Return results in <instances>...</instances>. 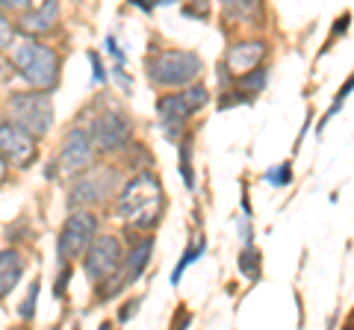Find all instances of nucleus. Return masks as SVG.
I'll list each match as a JSON object with an SVG mask.
<instances>
[{
	"mask_svg": "<svg viewBox=\"0 0 354 330\" xmlns=\"http://www.w3.org/2000/svg\"><path fill=\"white\" fill-rule=\"evenodd\" d=\"M59 21V0H44L39 9H27L24 15L18 21V30L24 36H44L57 27Z\"/></svg>",
	"mask_w": 354,
	"mask_h": 330,
	"instance_id": "nucleus-12",
	"label": "nucleus"
},
{
	"mask_svg": "<svg viewBox=\"0 0 354 330\" xmlns=\"http://www.w3.org/2000/svg\"><path fill=\"white\" fill-rule=\"evenodd\" d=\"M21 274H24V260L15 251H0V301L18 286Z\"/></svg>",
	"mask_w": 354,
	"mask_h": 330,
	"instance_id": "nucleus-14",
	"label": "nucleus"
},
{
	"mask_svg": "<svg viewBox=\"0 0 354 330\" xmlns=\"http://www.w3.org/2000/svg\"><path fill=\"white\" fill-rule=\"evenodd\" d=\"M9 41H12V24L3 18V12H0V50H3Z\"/></svg>",
	"mask_w": 354,
	"mask_h": 330,
	"instance_id": "nucleus-23",
	"label": "nucleus"
},
{
	"mask_svg": "<svg viewBox=\"0 0 354 330\" xmlns=\"http://www.w3.org/2000/svg\"><path fill=\"white\" fill-rule=\"evenodd\" d=\"M165 210V192L153 174H136L118 197V215L130 227H153Z\"/></svg>",
	"mask_w": 354,
	"mask_h": 330,
	"instance_id": "nucleus-1",
	"label": "nucleus"
},
{
	"mask_svg": "<svg viewBox=\"0 0 354 330\" xmlns=\"http://www.w3.org/2000/svg\"><path fill=\"white\" fill-rule=\"evenodd\" d=\"M136 304H139V301H130V307H124V310H121V322H127L130 316H136V310H139Z\"/></svg>",
	"mask_w": 354,
	"mask_h": 330,
	"instance_id": "nucleus-24",
	"label": "nucleus"
},
{
	"mask_svg": "<svg viewBox=\"0 0 354 330\" xmlns=\"http://www.w3.org/2000/svg\"><path fill=\"white\" fill-rule=\"evenodd\" d=\"M9 121H15L18 127H24L32 136H44L53 124V104L50 92H21L9 97Z\"/></svg>",
	"mask_w": 354,
	"mask_h": 330,
	"instance_id": "nucleus-3",
	"label": "nucleus"
},
{
	"mask_svg": "<svg viewBox=\"0 0 354 330\" xmlns=\"http://www.w3.org/2000/svg\"><path fill=\"white\" fill-rule=\"evenodd\" d=\"M32 3H36V0H0V9H3V12H27Z\"/></svg>",
	"mask_w": 354,
	"mask_h": 330,
	"instance_id": "nucleus-20",
	"label": "nucleus"
},
{
	"mask_svg": "<svg viewBox=\"0 0 354 330\" xmlns=\"http://www.w3.org/2000/svg\"><path fill=\"white\" fill-rule=\"evenodd\" d=\"M118 183V174L115 168H106V165H97V168H88L80 180L71 186V195H68V206L71 210H86V206L92 204H101L106 201L109 195H113Z\"/></svg>",
	"mask_w": 354,
	"mask_h": 330,
	"instance_id": "nucleus-6",
	"label": "nucleus"
},
{
	"mask_svg": "<svg viewBox=\"0 0 354 330\" xmlns=\"http://www.w3.org/2000/svg\"><path fill=\"white\" fill-rule=\"evenodd\" d=\"M36 298H39V280L30 286V292H27V298H24V307H21V316L30 318L32 316V307H36Z\"/></svg>",
	"mask_w": 354,
	"mask_h": 330,
	"instance_id": "nucleus-22",
	"label": "nucleus"
},
{
	"mask_svg": "<svg viewBox=\"0 0 354 330\" xmlns=\"http://www.w3.org/2000/svg\"><path fill=\"white\" fill-rule=\"evenodd\" d=\"M227 9H234V12H251V9L260 6V0H221Z\"/></svg>",
	"mask_w": 354,
	"mask_h": 330,
	"instance_id": "nucleus-21",
	"label": "nucleus"
},
{
	"mask_svg": "<svg viewBox=\"0 0 354 330\" xmlns=\"http://www.w3.org/2000/svg\"><path fill=\"white\" fill-rule=\"evenodd\" d=\"M130 133H133L130 121L121 115V113H104V115H97L95 124H92V142H95V148L97 151H106V153L127 148Z\"/></svg>",
	"mask_w": 354,
	"mask_h": 330,
	"instance_id": "nucleus-10",
	"label": "nucleus"
},
{
	"mask_svg": "<svg viewBox=\"0 0 354 330\" xmlns=\"http://www.w3.org/2000/svg\"><path fill=\"white\" fill-rule=\"evenodd\" d=\"M95 157V142H92V133L86 130H71L68 136L62 142V151H59V174H74V171H83L88 162Z\"/></svg>",
	"mask_w": 354,
	"mask_h": 330,
	"instance_id": "nucleus-11",
	"label": "nucleus"
},
{
	"mask_svg": "<svg viewBox=\"0 0 354 330\" xmlns=\"http://www.w3.org/2000/svg\"><path fill=\"white\" fill-rule=\"evenodd\" d=\"M12 62L18 74L32 86V89L41 92H53L59 83V57L53 53L48 45H39V41H21L12 50Z\"/></svg>",
	"mask_w": 354,
	"mask_h": 330,
	"instance_id": "nucleus-2",
	"label": "nucleus"
},
{
	"mask_svg": "<svg viewBox=\"0 0 354 330\" xmlns=\"http://www.w3.org/2000/svg\"><path fill=\"white\" fill-rule=\"evenodd\" d=\"M201 57L189 50H165L148 59V77L157 86H186L201 74Z\"/></svg>",
	"mask_w": 354,
	"mask_h": 330,
	"instance_id": "nucleus-4",
	"label": "nucleus"
},
{
	"mask_svg": "<svg viewBox=\"0 0 354 330\" xmlns=\"http://www.w3.org/2000/svg\"><path fill=\"white\" fill-rule=\"evenodd\" d=\"M239 269H242V274H248L251 280H257V278H260V254H257V251L251 248V242H248V248L242 251Z\"/></svg>",
	"mask_w": 354,
	"mask_h": 330,
	"instance_id": "nucleus-16",
	"label": "nucleus"
},
{
	"mask_svg": "<svg viewBox=\"0 0 354 330\" xmlns=\"http://www.w3.org/2000/svg\"><path fill=\"white\" fill-rule=\"evenodd\" d=\"M204 248H207V242H204V236H201V242H195V245H189L186 248V254H183V260L177 262V269H174V274H171V283H177L183 278V271H186V266H192V262L204 254Z\"/></svg>",
	"mask_w": 354,
	"mask_h": 330,
	"instance_id": "nucleus-15",
	"label": "nucleus"
},
{
	"mask_svg": "<svg viewBox=\"0 0 354 330\" xmlns=\"http://www.w3.org/2000/svg\"><path fill=\"white\" fill-rule=\"evenodd\" d=\"M189 153H192V145L189 142H183L180 145V171H183V180L189 189H195V177H192V159H189Z\"/></svg>",
	"mask_w": 354,
	"mask_h": 330,
	"instance_id": "nucleus-18",
	"label": "nucleus"
},
{
	"mask_svg": "<svg viewBox=\"0 0 354 330\" xmlns=\"http://www.w3.org/2000/svg\"><path fill=\"white\" fill-rule=\"evenodd\" d=\"M121 260H124V254H121L115 236H95L92 245L86 248V274L95 283H101L121 269Z\"/></svg>",
	"mask_w": 354,
	"mask_h": 330,
	"instance_id": "nucleus-9",
	"label": "nucleus"
},
{
	"mask_svg": "<svg viewBox=\"0 0 354 330\" xmlns=\"http://www.w3.org/2000/svg\"><path fill=\"white\" fill-rule=\"evenodd\" d=\"M95 233H97V218L88 210H77V213L68 215V222L62 224V233H59V242H57L59 260L65 262V266L86 254V248L92 245Z\"/></svg>",
	"mask_w": 354,
	"mask_h": 330,
	"instance_id": "nucleus-5",
	"label": "nucleus"
},
{
	"mask_svg": "<svg viewBox=\"0 0 354 330\" xmlns=\"http://www.w3.org/2000/svg\"><path fill=\"white\" fill-rule=\"evenodd\" d=\"M263 86H266V71L260 68V65L245 71V77L239 80V89H248V92H263Z\"/></svg>",
	"mask_w": 354,
	"mask_h": 330,
	"instance_id": "nucleus-17",
	"label": "nucleus"
},
{
	"mask_svg": "<svg viewBox=\"0 0 354 330\" xmlns=\"http://www.w3.org/2000/svg\"><path fill=\"white\" fill-rule=\"evenodd\" d=\"M207 101H209V92L204 89V86H189L186 92L165 95L160 101V106H157L165 133H169L171 139H177V127H180L183 121L195 113V109H201Z\"/></svg>",
	"mask_w": 354,
	"mask_h": 330,
	"instance_id": "nucleus-7",
	"label": "nucleus"
},
{
	"mask_svg": "<svg viewBox=\"0 0 354 330\" xmlns=\"http://www.w3.org/2000/svg\"><path fill=\"white\" fill-rule=\"evenodd\" d=\"M88 59H92V65H95V80H97V83H101V80H104V71H101V62H97V57H95V53H88Z\"/></svg>",
	"mask_w": 354,
	"mask_h": 330,
	"instance_id": "nucleus-25",
	"label": "nucleus"
},
{
	"mask_svg": "<svg viewBox=\"0 0 354 330\" xmlns=\"http://www.w3.org/2000/svg\"><path fill=\"white\" fill-rule=\"evenodd\" d=\"M290 162H283V165H278L274 171H266V180H269L272 186H290Z\"/></svg>",
	"mask_w": 354,
	"mask_h": 330,
	"instance_id": "nucleus-19",
	"label": "nucleus"
},
{
	"mask_svg": "<svg viewBox=\"0 0 354 330\" xmlns=\"http://www.w3.org/2000/svg\"><path fill=\"white\" fill-rule=\"evenodd\" d=\"M36 136L27 133L24 127H18L15 121H0V157H3V162L27 168L36 159Z\"/></svg>",
	"mask_w": 354,
	"mask_h": 330,
	"instance_id": "nucleus-8",
	"label": "nucleus"
},
{
	"mask_svg": "<svg viewBox=\"0 0 354 330\" xmlns=\"http://www.w3.org/2000/svg\"><path fill=\"white\" fill-rule=\"evenodd\" d=\"M263 57H266V41H242V45H234L227 53V71L245 74L251 68H257Z\"/></svg>",
	"mask_w": 354,
	"mask_h": 330,
	"instance_id": "nucleus-13",
	"label": "nucleus"
},
{
	"mask_svg": "<svg viewBox=\"0 0 354 330\" xmlns=\"http://www.w3.org/2000/svg\"><path fill=\"white\" fill-rule=\"evenodd\" d=\"M3 177H6V162H3V157H0V183H3Z\"/></svg>",
	"mask_w": 354,
	"mask_h": 330,
	"instance_id": "nucleus-26",
	"label": "nucleus"
}]
</instances>
